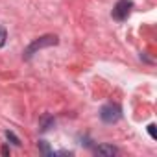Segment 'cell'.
I'll return each instance as SVG.
<instances>
[{"mask_svg": "<svg viewBox=\"0 0 157 157\" xmlns=\"http://www.w3.org/2000/svg\"><path fill=\"white\" fill-rule=\"evenodd\" d=\"M52 44H57V37H56V35H44V37L37 39V41H33V43L26 48L24 57L28 59V57H32L37 50H41V48H44V46H52Z\"/></svg>", "mask_w": 157, "mask_h": 157, "instance_id": "obj_1", "label": "cell"}, {"mask_svg": "<svg viewBox=\"0 0 157 157\" xmlns=\"http://www.w3.org/2000/svg\"><path fill=\"white\" fill-rule=\"evenodd\" d=\"M120 117H122V109H120L117 104H107V105H104L102 111H100V118H102L104 122H107V124L117 122Z\"/></svg>", "mask_w": 157, "mask_h": 157, "instance_id": "obj_2", "label": "cell"}, {"mask_svg": "<svg viewBox=\"0 0 157 157\" xmlns=\"http://www.w3.org/2000/svg\"><path fill=\"white\" fill-rule=\"evenodd\" d=\"M131 8H133V4L129 2V0H118L117 6L113 8V17L117 21H126L129 11H131Z\"/></svg>", "mask_w": 157, "mask_h": 157, "instance_id": "obj_3", "label": "cell"}, {"mask_svg": "<svg viewBox=\"0 0 157 157\" xmlns=\"http://www.w3.org/2000/svg\"><path fill=\"white\" fill-rule=\"evenodd\" d=\"M94 151H96L98 155H104V157H113V155L117 153V148L111 146V144H100V146L94 148Z\"/></svg>", "mask_w": 157, "mask_h": 157, "instance_id": "obj_4", "label": "cell"}, {"mask_svg": "<svg viewBox=\"0 0 157 157\" xmlns=\"http://www.w3.org/2000/svg\"><path fill=\"white\" fill-rule=\"evenodd\" d=\"M6 137H8V139H10L15 146H21V140H19V137H17L13 131H6Z\"/></svg>", "mask_w": 157, "mask_h": 157, "instance_id": "obj_5", "label": "cell"}, {"mask_svg": "<svg viewBox=\"0 0 157 157\" xmlns=\"http://www.w3.org/2000/svg\"><path fill=\"white\" fill-rule=\"evenodd\" d=\"M6 39H8V32H6L4 26H0V48L6 44Z\"/></svg>", "mask_w": 157, "mask_h": 157, "instance_id": "obj_6", "label": "cell"}, {"mask_svg": "<svg viewBox=\"0 0 157 157\" xmlns=\"http://www.w3.org/2000/svg\"><path fill=\"white\" fill-rule=\"evenodd\" d=\"M41 124H43V128H41V129H43V131H46V129H48V126H50V124H54V120H52V118H43V122H41Z\"/></svg>", "mask_w": 157, "mask_h": 157, "instance_id": "obj_7", "label": "cell"}, {"mask_svg": "<svg viewBox=\"0 0 157 157\" xmlns=\"http://www.w3.org/2000/svg\"><path fill=\"white\" fill-rule=\"evenodd\" d=\"M148 133L151 135V139H155V137H157V135H155V126H153V124H150V126H148Z\"/></svg>", "mask_w": 157, "mask_h": 157, "instance_id": "obj_8", "label": "cell"}]
</instances>
